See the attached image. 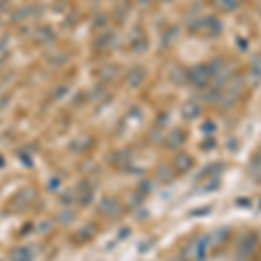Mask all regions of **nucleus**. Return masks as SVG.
<instances>
[{
    "label": "nucleus",
    "mask_w": 261,
    "mask_h": 261,
    "mask_svg": "<svg viewBox=\"0 0 261 261\" xmlns=\"http://www.w3.org/2000/svg\"><path fill=\"white\" fill-rule=\"evenodd\" d=\"M174 167L178 172H186L190 171V169L193 167V160L190 155H186V153H181V155H178L174 159Z\"/></svg>",
    "instance_id": "nucleus-4"
},
{
    "label": "nucleus",
    "mask_w": 261,
    "mask_h": 261,
    "mask_svg": "<svg viewBox=\"0 0 261 261\" xmlns=\"http://www.w3.org/2000/svg\"><path fill=\"white\" fill-rule=\"evenodd\" d=\"M9 261H33L32 251L28 247H16L9 256Z\"/></svg>",
    "instance_id": "nucleus-6"
},
{
    "label": "nucleus",
    "mask_w": 261,
    "mask_h": 261,
    "mask_svg": "<svg viewBox=\"0 0 261 261\" xmlns=\"http://www.w3.org/2000/svg\"><path fill=\"white\" fill-rule=\"evenodd\" d=\"M73 212L72 211H65V212H61L60 214V221H63V223H70V221H73Z\"/></svg>",
    "instance_id": "nucleus-11"
},
{
    "label": "nucleus",
    "mask_w": 261,
    "mask_h": 261,
    "mask_svg": "<svg viewBox=\"0 0 261 261\" xmlns=\"http://www.w3.org/2000/svg\"><path fill=\"white\" fill-rule=\"evenodd\" d=\"M172 261H186V258H185V256H178V258H174Z\"/></svg>",
    "instance_id": "nucleus-16"
},
{
    "label": "nucleus",
    "mask_w": 261,
    "mask_h": 261,
    "mask_svg": "<svg viewBox=\"0 0 261 261\" xmlns=\"http://www.w3.org/2000/svg\"><path fill=\"white\" fill-rule=\"evenodd\" d=\"M185 141V134L183 132H179V131H172L171 134L167 136V145H169V148H178L181 143Z\"/></svg>",
    "instance_id": "nucleus-7"
},
{
    "label": "nucleus",
    "mask_w": 261,
    "mask_h": 261,
    "mask_svg": "<svg viewBox=\"0 0 261 261\" xmlns=\"http://www.w3.org/2000/svg\"><path fill=\"white\" fill-rule=\"evenodd\" d=\"M235 204L238 205V207H251V200H249V198H237V202H235Z\"/></svg>",
    "instance_id": "nucleus-14"
},
{
    "label": "nucleus",
    "mask_w": 261,
    "mask_h": 261,
    "mask_svg": "<svg viewBox=\"0 0 261 261\" xmlns=\"http://www.w3.org/2000/svg\"><path fill=\"white\" fill-rule=\"evenodd\" d=\"M256 244H258V235L256 233H247L242 237V240L237 244V256L240 261H245L254 251Z\"/></svg>",
    "instance_id": "nucleus-2"
},
{
    "label": "nucleus",
    "mask_w": 261,
    "mask_h": 261,
    "mask_svg": "<svg viewBox=\"0 0 261 261\" xmlns=\"http://www.w3.org/2000/svg\"><path fill=\"white\" fill-rule=\"evenodd\" d=\"M228 235H230L228 226H221V228H218L214 231V233L211 235V238L216 242V244H221V242H225L226 238H228Z\"/></svg>",
    "instance_id": "nucleus-8"
},
{
    "label": "nucleus",
    "mask_w": 261,
    "mask_h": 261,
    "mask_svg": "<svg viewBox=\"0 0 261 261\" xmlns=\"http://www.w3.org/2000/svg\"><path fill=\"white\" fill-rule=\"evenodd\" d=\"M157 178H159L162 183H167V181H171V179L174 178V174H172V171L167 167V165L162 164L159 169H157Z\"/></svg>",
    "instance_id": "nucleus-9"
},
{
    "label": "nucleus",
    "mask_w": 261,
    "mask_h": 261,
    "mask_svg": "<svg viewBox=\"0 0 261 261\" xmlns=\"http://www.w3.org/2000/svg\"><path fill=\"white\" fill-rule=\"evenodd\" d=\"M98 209L103 212L105 216H117L120 212V204L117 198H103L101 202H99Z\"/></svg>",
    "instance_id": "nucleus-3"
},
{
    "label": "nucleus",
    "mask_w": 261,
    "mask_h": 261,
    "mask_svg": "<svg viewBox=\"0 0 261 261\" xmlns=\"http://www.w3.org/2000/svg\"><path fill=\"white\" fill-rule=\"evenodd\" d=\"M152 181H143L141 183V186H139V192L141 193H150L152 192Z\"/></svg>",
    "instance_id": "nucleus-13"
},
{
    "label": "nucleus",
    "mask_w": 261,
    "mask_h": 261,
    "mask_svg": "<svg viewBox=\"0 0 261 261\" xmlns=\"http://www.w3.org/2000/svg\"><path fill=\"white\" fill-rule=\"evenodd\" d=\"M94 198V188L91 186L89 181H84L82 186H80V204L89 205Z\"/></svg>",
    "instance_id": "nucleus-5"
},
{
    "label": "nucleus",
    "mask_w": 261,
    "mask_h": 261,
    "mask_svg": "<svg viewBox=\"0 0 261 261\" xmlns=\"http://www.w3.org/2000/svg\"><path fill=\"white\" fill-rule=\"evenodd\" d=\"M259 205H261V202H259Z\"/></svg>",
    "instance_id": "nucleus-17"
},
{
    "label": "nucleus",
    "mask_w": 261,
    "mask_h": 261,
    "mask_svg": "<svg viewBox=\"0 0 261 261\" xmlns=\"http://www.w3.org/2000/svg\"><path fill=\"white\" fill-rule=\"evenodd\" d=\"M211 242H212L211 235H202V237L195 238V240H192L188 245H186L185 254L188 256V258L195 259V261H204Z\"/></svg>",
    "instance_id": "nucleus-1"
},
{
    "label": "nucleus",
    "mask_w": 261,
    "mask_h": 261,
    "mask_svg": "<svg viewBox=\"0 0 261 261\" xmlns=\"http://www.w3.org/2000/svg\"><path fill=\"white\" fill-rule=\"evenodd\" d=\"M251 174L254 179H258V181H261V159H256L254 162H252L251 165Z\"/></svg>",
    "instance_id": "nucleus-10"
},
{
    "label": "nucleus",
    "mask_w": 261,
    "mask_h": 261,
    "mask_svg": "<svg viewBox=\"0 0 261 261\" xmlns=\"http://www.w3.org/2000/svg\"><path fill=\"white\" fill-rule=\"evenodd\" d=\"M211 212V207L209 205H205V207H200V209H193L192 211V216H205Z\"/></svg>",
    "instance_id": "nucleus-12"
},
{
    "label": "nucleus",
    "mask_w": 261,
    "mask_h": 261,
    "mask_svg": "<svg viewBox=\"0 0 261 261\" xmlns=\"http://www.w3.org/2000/svg\"><path fill=\"white\" fill-rule=\"evenodd\" d=\"M204 145L205 146H202L204 150H212V148H214V141H212V139H211V141H205Z\"/></svg>",
    "instance_id": "nucleus-15"
}]
</instances>
